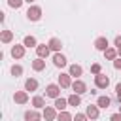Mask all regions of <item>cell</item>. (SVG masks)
Returning <instances> with one entry per match:
<instances>
[{
  "label": "cell",
  "instance_id": "1",
  "mask_svg": "<svg viewBox=\"0 0 121 121\" xmlns=\"http://www.w3.org/2000/svg\"><path fill=\"white\" fill-rule=\"evenodd\" d=\"M40 17H42V8L30 6V8L26 9V19H28V21H40Z\"/></svg>",
  "mask_w": 121,
  "mask_h": 121
},
{
  "label": "cell",
  "instance_id": "2",
  "mask_svg": "<svg viewBox=\"0 0 121 121\" xmlns=\"http://www.w3.org/2000/svg\"><path fill=\"white\" fill-rule=\"evenodd\" d=\"M59 95H60V85L49 83V85L45 87V96H49V98H59Z\"/></svg>",
  "mask_w": 121,
  "mask_h": 121
},
{
  "label": "cell",
  "instance_id": "3",
  "mask_svg": "<svg viewBox=\"0 0 121 121\" xmlns=\"http://www.w3.org/2000/svg\"><path fill=\"white\" fill-rule=\"evenodd\" d=\"M95 85H96L98 89H106V87L110 85V78H108L106 74H98V76H95Z\"/></svg>",
  "mask_w": 121,
  "mask_h": 121
},
{
  "label": "cell",
  "instance_id": "4",
  "mask_svg": "<svg viewBox=\"0 0 121 121\" xmlns=\"http://www.w3.org/2000/svg\"><path fill=\"white\" fill-rule=\"evenodd\" d=\"M72 91L76 95H83V93H87V85L81 79H76V81H72Z\"/></svg>",
  "mask_w": 121,
  "mask_h": 121
},
{
  "label": "cell",
  "instance_id": "5",
  "mask_svg": "<svg viewBox=\"0 0 121 121\" xmlns=\"http://www.w3.org/2000/svg\"><path fill=\"white\" fill-rule=\"evenodd\" d=\"M42 115H43V119H45V121H55L59 113H57V110H55V108H51V106H45Z\"/></svg>",
  "mask_w": 121,
  "mask_h": 121
},
{
  "label": "cell",
  "instance_id": "6",
  "mask_svg": "<svg viewBox=\"0 0 121 121\" xmlns=\"http://www.w3.org/2000/svg\"><path fill=\"white\" fill-rule=\"evenodd\" d=\"M110 45H108V38L106 36H100V38H96L95 40V49H98V51H106Z\"/></svg>",
  "mask_w": 121,
  "mask_h": 121
},
{
  "label": "cell",
  "instance_id": "7",
  "mask_svg": "<svg viewBox=\"0 0 121 121\" xmlns=\"http://www.w3.org/2000/svg\"><path fill=\"white\" fill-rule=\"evenodd\" d=\"M85 115H87L89 119H98V106H96V104H89V106L85 108Z\"/></svg>",
  "mask_w": 121,
  "mask_h": 121
},
{
  "label": "cell",
  "instance_id": "8",
  "mask_svg": "<svg viewBox=\"0 0 121 121\" xmlns=\"http://www.w3.org/2000/svg\"><path fill=\"white\" fill-rule=\"evenodd\" d=\"M53 64H55L57 68H64V66H66V57H64L62 53H55V55H53Z\"/></svg>",
  "mask_w": 121,
  "mask_h": 121
},
{
  "label": "cell",
  "instance_id": "9",
  "mask_svg": "<svg viewBox=\"0 0 121 121\" xmlns=\"http://www.w3.org/2000/svg\"><path fill=\"white\" fill-rule=\"evenodd\" d=\"M13 100H15L17 104H26V102H28V95H26V91H15Z\"/></svg>",
  "mask_w": 121,
  "mask_h": 121
},
{
  "label": "cell",
  "instance_id": "10",
  "mask_svg": "<svg viewBox=\"0 0 121 121\" xmlns=\"http://www.w3.org/2000/svg\"><path fill=\"white\" fill-rule=\"evenodd\" d=\"M36 53H38V57H40V59H45V57H49L51 49H49V45H45V43H40V45L36 47Z\"/></svg>",
  "mask_w": 121,
  "mask_h": 121
},
{
  "label": "cell",
  "instance_id": "11",
  "mask_svg": "<svg viewBox=\"0 0 121 121\" xmlns=\"http://www.w3.org/2000/svg\"><path fill=\"white\" fill-rule=\"evenodd\" d=\"M70 74H60L59 76V85L62 87V89H68V87H72V81H70Z\"/></svg>",
  "mask_w": 121,
  "mask_h": 121
},
{
  "label": "cell",
  "instance_id": "12",
  "mask_svg": "<svg viewBox=\"0 0 121 121\" xmlns=\"http://www.w3.org/2000/svg\"><path fill=\"white\" fill-rule=\"evenodd\" d=\"M66 106H68V98H55V104H53V108L57 110V112H64L66 110Z\"/></svg>",
  "mask_w": 121,
  "mask_h": 121
},
{
  "label": "cell",
  "instance_id": "13",
  "mask_svg": "<svg viewBox=\"0 0 121 121\" xmlns=\"http://www.w3.org/2000/svg\"><path fill=\"white\" fill-rule=\"evenodd\" d=\"M43 115H40L36 110H28V112H25V121H40Z\"/></svg>",
  "mask_w": 121,
  "mask_h": 121
},
{
  "label": "cell",
  "instance_id": "14",
  "mask_svg": "<svg viewBox=\"0 0 121 121\" xmlns=\"http://www.w3.org/2000/svg\"><path fill=\"white\" fill-rule=\"evenodd\" d=\"M23 55H25V45H17V43H15V45L11 47V57H13V59H21Z\"/></svg>",
  "mask_w": 121,
  "mask_h": 121
},
{
  "label": "cell",
  "instance_id": "15",
  "mask_svg": "<svg viewBox=\"0 0 121 121\" xmlns=\"http://www.w3.org/2000/svg\"><path fill=\"white\" fill-rule=\"evenodd\" d=\"M47 45H49V49H51V51H55V53H59V51H60V47H62V43H60V40H59V38H51Z\"/></svg>",
  "mask_w": 121,
  "mask_h": 121
},
{
  "label": "cell",
  "instance_id": "16",
  "mask_svg": "<svg viewBox=\"0 0 121 121\" xmlns=\"http://www.w3.org/2000/svg\"><path fill=\"white\" fill-rule=\"evenodd\" d=\"M43 68H45V60H43V59H40V57H38V59H34V60H32V70L42 72Z\"/></svg>",
  "mask_w": 121,
  "mask_h": 121
},
{
  "label": "cell",
  "instance_id": "17",
  "mask_svg": "<svg viewBox=\"0 0 121 121\" xmlns=\"http://www.w3.org/2000/svg\"><path fill=\"white\" fill-rule=\"evenodd\" d=\"M81 74H83V68H81L79 64H72V66H70V76H72V78L78 79Z\"/></svg>",
  "mask_w": 121,
  "mask_h": 121
},
{
  "label": "cell",
  "instance_id": "18",
  "mask_svg": "<svg viewBox=\"0 0 121 121\" xmlns=\"http://www.w3.org/2000/svg\"><path fill=\"white\" fill-rule=\"evenodd\" d=\"M36 89H38V81L34 78H28L25 81V91H36Z\"/></svg>",
  "mask_w": 121,
  "mask_h": 121
},
{
  "label": "cell",
  "instance_id": "19",
  "mask_svg": "<svg viewBox=\"0 0 121 121\" xmlns=\"http://www.w3.org/2000/svg\"><path fill=\"white\" fill-rule=\"evenodd\" d=\"M79 104H81V95L72 93V95L68 96V106H79Z\"/></svg>",
  "mask_w": 121,
  "mask_h": 121
},
{
  "label": "cell",
  "instance_id": "20",
  "mask_svg": "<svg viewBox=\"0 0 121 121\" xmlns=\"http://www.w3.org/2000/svg\"><path fill=\"white\" fill-rule=\"evenodd\" d=\"M23 45H25V47H38V42H36V38H34V36H25Z\"/></svg>",
  "mask_w": 121,
  "mask_h": 121
},
{
  "label": "cell",
  "instance_id": "21",
  "mask_svg": "<svg viewBox=\"0 0 121 121\" xmlns=\"http://www.w3.org/2000/svg\"><path fill=\"white\" fill-rule=\"evenodd\" d=\"M110 104H112L110 96H98V100H96V106L98 108H110Z\"/></svg>",
  "mask_w": 121,
  "mask_h": 121
},
{
  "label": "cell",
  "instance_id": "22",
  "mask_svg": "<svg viewBox=\"0 0 121 121\" xmlns=\"http://www.w3.org/2000/svg\"><path fill=\"white\" fill-rule=\"evenodd\" d=\"M0 40H2L4 43H9V42L13 40V32H11V30H2V34H0Z\"/></svg>",
  "mask_w": 121,
  "mask_h": 121
},
{
  "label": "cell",
  "instance_id": "23",
  "mask_svg": "<svg viewBox=\"0 0 121 121\" xmlns=\"http://www.w3.org/2000/svg\"><path fill=\"white\" fill-rule=\"evenodd\" d=\"M104 57H106L108 60H115V59H117V49H113V47H108V49L104 51Z\"/></svg>",
  "mask_w": 121,
  "mask_h": 121
},
{
  "label": "cell",
  "instance_id": "24",
  "mask_svg": "<svg viewBox=\"0 0 121 121\" xmlns=\"http://www.w3.org/2000/svg\"><path fill=\"white\" fill-rule=\"evenodd\" d=\"M32 106H34L36 110H40V108H45V100H43L42 96H34V98H32Z\"/></svg>",
  "mask_w": 121,
  "mask_h": 121
},
{
  "label": "cell",
  "instance_id": "25",
  "mask_svg": "<svg viewBox=\"0 0 121 121\" xmlns=\"http://www.w3.org/2000/svg\"><path fill=\"white\" fill-rule=\"evenodd\" d=\"M57 121H74V117L64 110V112H59V115H57Z\"/></svg>",
  "mask_w": 121,
  "mask_h": 121
},
{
  "label": "cell",
  "instance_id": "26",
  "mask_svg": "<svg viewBox=\"0 0 121 121\" xmlns=\"http://www.w3.org/2000/svg\"><path fill=\"white\" fill-rule=\"evenodd\" d=\"M21 74H23V66H21V64H13V66H11V76L17 78V76H21Z\"/></svg>",
  "mask_w": 121,
  "mask_h": 121
},
{
  "label": "cell",
  "instance_id": "27",
  "mask_svg": "<svg viewBox=\"0 0 121 121\" xmlns=\"http://www.w3.org/2000/svg\"><path fill=\"white\" fill-rule=\"evenodd\" d=\"M23 2H25V0H8V6L13 8V9H19V8L23 6Z\"/></svg>",
  "mask_w": 121,
  "mask_h": 121
},
{
  "label": "cell",
  "instance_id": "28",
  "mask_svg": "<svg viewBox=\"0 0 121 121\" xmlns=\"http://www.w3.org/2000/svg\"><path fill=\"white\" fill-rule=\"evenodd\" d=\"M91 72H93L95 76H98V74H102V68H100V64H98V62H95V64H91Z\"/></svg>",
  "mask_w": 121,
  "mask_h": 121
},
{
  "label": "cell",
  "instance_id": "29",
  "mask_svg": "<svg viewBox=\"0 0 121 121\" xmlns=\"http://www.w3.org/2000/svg\"><path fill=\"white\" fill-rule=\"evenodd\" d=\"M87 119H89V117H87L85 113H76V115H74V121H87Z\"/></svg>",
  "mask_w": 121,
  "mask_h": 121
},
{
  "label": "cell",
  "instance_id": "30",
  "mask_svg": "<svg viewBox=\"0 0 121 121\" xmlns=\"http://www.w3.org/2000/svg\"><path fill=\"white\" fill-rule=\"evenodd\" d=\"M110 121H121V112H117V113H112V115H110Z\"/></svg>",
  "mask_w": 121,
  "mask_h": 121
},
{
  "label": "cell",
  "instance_id": "31",
  "mask_svg": "<svg viewBox=\"0 0 121 121\" xmlns=\"http://www.w3.org/2000/svg\"><path fill=\"white\" fill-rule=\"evenodd\" d=\"M115 95H117V100L121 102V83H117V85H115Z\"/></svg>",
  "mask_w": 121,
  "mask_h": 121
},
{
  "label": "cell",
  "instance_id": "32",
  "mask_svg": "<svg viewBox=\"0 0 121 121\" xmlns=\"http://www.w3.org/2000/svg\"><path fill=\"white\" fill-rule=\"evenodd\" d=\"M113 43H115V47L119 49V47H121V36H115V40H113Z\"/></svg>",
  "mask_w": 121,
  "mask_h": 121
},
{
  "label": "cell",
  "instance_id": "33",
  "mask_svg": "<svg viewBox=\"0 0 121 121\" xmlns=\"http://www.w3.org/2000/svg\"><path fill=\"white\" fill-rule=\"evenodd\" d=\"M113 68H117V70H119V68H121V57H119V59H115V60H113Z\"/></svg>",
  "mask_w": 121,
  "mask_h": 121
},
{
  "label": "cell",
  "instance_id": "34",
  "mask_svg": "<svg viewBox=\"0 0 121 121\" xmlns=\"http://www.w3.org/2000/svg\"><path fill=\"white\" fill-rule=\"evenodd\" d=\"M117 55H119V57H121V47H119V49H117Z\"/></svg>",
  "mask_w": 121,
  "mask_h": 121
},
{
  "label": "cell",
  "instance_id": "35",
  "mask_svg": "<svg viewBox=\"0 0 121 121\" xmlns=\"http://www.w3.org/2000/svg\"><path fill=\"white\" fill-rule=\"evenodd\" d=\"M25 2H28V4H32V2H34V0H25Z\"/></svg>",
  "mask_w": 121,
  "mask_h": 121
},
{
  "label": "cell",
  "instance_id": "36",
  "mask_svg": "<svg viewBox=\"0 0 121 121\" xmlns=\"http://www.w3.org/2000/svg\"><path fill=\"white\" fill-rule=\"evenodd\" d=\"M119 112H121V108H119Z\"/></svg>",
  "mask_w": 121,
  "mask_h": 121
}]
</instances>
